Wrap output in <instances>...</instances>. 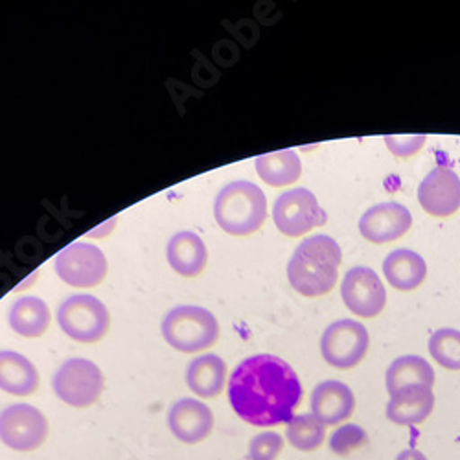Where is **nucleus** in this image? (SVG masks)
Returning a JSON list of instances; mask_svg holds the SVG:
<instances>
[{
	"label": "nucleus",
	"instance_id": "5",
	"mask_svg": "<svg viewBox=\"0 0 460 460\" xmlns=\"http://www.w3.org/2000/svg\"><path fill=\"white\" fill-rule=\"evenodd\" d=\"M58 324L72 341L94 344L109 333L111 314L93 295H72L58 308Z\"/></svg>",
	"mask_w": 460,
	"mask_h": 460
},
{
	"label": "nucleus",
	"instance_id": "16",
	"mask_svg": "<svg viewBox=\"0 0 460 460\" xmlns=\"http://www.w3.org/2000/svg\"><path fill=\"white\" fill-rule=\"evenodd\" d=\"M166 258L177 275L194 279L205 271L208 263V249L199 234L191 233V230H182L168 242Z\"/></svg>",
	"mask_w": 460,
	"mask_h": 460
},
{
	"label": "nucleus",
	"instance_id": "14",
	"mask_svg": "<svg viewBox=\"0 0 460 460\" xmlns=\"http://www.w3.org/2000/svg\"><path fill=\"white\" fill-rule=\"evenodd\" d=\"M412 225L411 212L400 203H381L368 208L359 219V233L367 242L389 243L400 240Z\"/></svg>",
	"mask_w": 460,
	"mask_h": 460
},
{
	"label": "nucleus",
	"instance_id": "3",
	"mask_svg": "<svg viewBox=\"0 0 460 460\" xmlns=\"http://www.w3.org/2000/svg\"><path fill=\"white\" fill-rule=\"evenodd\" d=\"M214 217L230 236L254 234L267 219L265 194L249 181L228 182L214 201Z\"/></svg>",
	"mask_w": 460,
	"mask_h": 460
},
{
	"label": "nucleus",
	"instance_id": "13",
	"mask_svg": "<svg viewBox=\"0 0 460 460\" xmlns=\"http://www.w3.org/2000/svg\"><path fill=\"white\" fill-rule=\"evenodd\" d=\"M418 201L428 214L449 217L460 208V179L447 166L431 170L418 188Z\"/></svg>",
	"mask_w": 460,
	"mask_h": 460
},
{
	"label": "nucleus",
	"instance_id": "18",
	"mask_svg": "<svg viewBox=\"0 0 460 460\" xmlns=\"http://www.w3.org/2000/svg\"><path fill=\"white\" fill-rule=\"evenodd\" d=\"M433 409V389L426 385H411L391 396L387 405V418L398 426H416L426 421Z\"/></svg>",
	"mask_w": 460,
	"mask_h": 460
},
{
	"label": "nucleus",
	"instance_id": "19",
	"mask_svg": "<svg viewBox=\"0 0 460 460\" xmlns=\"http://www.w3.org/2000/svg\"><path fill=\"white\" fill-rule=\"evenodd\" d=\"M226 363L216 354H203L191 359L186 368V385L196 396L212 400L221 396L226 385Z\"/></svg>",
	"mask_w": 460,
	"mask_h": 460
},
{
	"label": "nucleus",
	"instance_id": "8",
	"mask_svg": "<svg viewBox=\"0 0 460 460\" xmlns=\"http://www.w3.org/2000/svg\"><path fill=\"white\" fill-rule=\"evenodd\" d=\"M370 347L367 328L352 319L332 323L321 337V354L324 361L339 370L358 367Z\"/></svg>",
	"mask_w": 460,
	"mask_h": 460
},
{
	"label": "nucleus",
	"instance_id": "22",
	"mask_svg": "<svg viewBox=\"0 0 460 460\" xmlns=\"http://www.w3.org/2000/svg\"><path fill=\"white\" fill-rule=\"evenodd\" d=\"M385 385L391 396L411 385H426L433 389L435 370L424 358L402 356L394 359L387 368Z\"/></svg>",
	"mask_w": 460,
	"mask_h": 460
},
{
	"label": "nucleus",
	"instance_id": "1",
	"mask_svg": "<svg viewBox=\"0 0 460 460\" xmlns=\"http://www.w3.org/2000/svg\"><path fill=\"white\" fill-rule=\"evenodd\" d=\"M304 396L298 374L279 356L256 354L243 359L228 379V402L256 428H273L295 416Z\"/></svg>",
	"mask_w": 460,
	"mask_h": 460
},
{
	"label": "nucleus",
	"instance_id": "12",
	"mask_svg": "<svg viewBox=\"0 0 460 460\" xmlns=\"http://www.w3.org/2000/svg\"><path fill=\"white\" fill-rule=\"evenodd\" d=\"M214 426V412L201 400L181 398L170 407L168 428L172 435L186 446L205 442L212 435Z\"/></svg>",
	"mask_w": 460,
	"mask_h": 460
},
{
	"label": "nucleus",
	"instance_id": "23",
	"mask_svg": "<svg viewBox=\"0 0 460 460\" xmlns=\"http://www.w3.org/2000/svg\"><path fill=\"white\" fill-rule=\"evenodd\" d=\"M254 168L263 182L275 188L293 184L302 175V163L293 149L265 153L256 159Z\"/></svg>",
	"mask_w": 460,
	"mask_h": 460
},
{
	"label": "nucleus",
	"instance_id": "27",
	"mask_svg": "<svg viewBox=\"0 0 460 460\" xmlns=\"http://www.w3.org/2000/svg\"><path fill=\"white\" fill-rule=\"evenodd\" d=\"M284 451V437L263 431L249 440V460H277Z\"/></svg>",
	"mask_w": 460,
	"mask_h": 460
},
{
	"label": "nucleus",
	"instance_id": "10",
	"mask_svg": "<svg viewBox=\"0 0 460 460\" xmlns=\"http://www.w3.org/2000/svg\"><path fill=\"white\" fill-rule=\"evenodd\" d=\"M273 219L282 234L298 238L312 233L317 226H323L328 216L310 190L295 188L284 191V194L277 198L273 207Z\"/></svg>",
	"mask_w": 460,
	"mask_h": 460
},
{
	"label": "nucleus",
	"instance_id": "6",
	"mask_svg": "<svg viewBox=\"0 0 460 460\" xmlns=\"http://www.w3.org/2000/svg\"><path fill=\"white\" fill-rule=\"evenodd\" d=\"M52 389L63 403L75 409H85L94 405L103 394L105 376L91 359L72 358L56 370Z\"/></svg>",
	"mask_w": 460,
	"mask_h": 460
},
{
	"label": "nucleus",
	"instance_id": "30",
	"mask_svg": "<svg viewBox=\"0 0 460 460\" xmlns=\"http://www.w3.org/2000/svg\"><path fill=\"white\" fill-rule=\"evenodd\" d=\"M396 460H429V458L418 449H405L396 456Z\"/></svg>",
	"mask_w": 460,
	"mask_h": 460
},
{
	"label": "nucleus",
	"instance_id": "26",
	"mask_svg": "<svg viewBox=\"0 0 460 460\" xmlns=\"http://www.w3.org/2000/svg\"><path fill=\"white\" fill-rule=\"evenodd\" d=\"M328 444L337 456H349L354 451H359L368 446V435L361 426L347 424L333 431Z\"/></svg>",
	"mask_w": 460,
	"mask_h": 460
},
{
	"label": "nucleus",
	"instance_id": "17",
	"mask_svg": "<svg viewBox=\"0 0 460 460\" xmlns=\"http://www.w3.org/2000/svg\"><path fill=\"white\" fill-rule=\"evenodd\" d=\"M40 385V370L26 356L15 350H0V391L26 398L35 394Z\"/></svg>",
	"mask_w": 460,
	"mask_h": 460
},
{
	"label": "nucleus",
	"instance_id": "4",
	"mask_svg": "<svg viewBox=\"0 0 460 460\" xmlns=\"http://www.w3.org/2000/svg\"><path fill=\"white\" fill-rule=\"evenodd\" d=\"M161 332L164 341L177 352L198 354L217 342L219 323L212 312L201 305H177L164 315Z\"/></svg>",
	"mask_w": 460,
	"mask_h": 460
},
{
	"label": "nucleus",
	"instance_id": "20",
	"mask_svg": "<svg viewBox=\"0 0 460 460\" xmlns=\"http://www.w3.org/2000/svg\"><path fill=\"white\" fill-rule=\"evenodd\" d=\"M383 273L389 284L400 291H412L424 284L428 277V265L420 254L409 249L393 251L383 261Z\"/></svg>",
	"mask_w": 460,
	"mask_h": 460
},
{
	"label": "nucleus",
	"instance_id": "25",
	"mask_svg": "<svg viewBox=\"0 0 460 460\" xmlns=\"http://www.w3.org/2000/svg\"><path fill=\"white\" fill-rule=\"evenodd\" d=\"M431 358L447 370H460V332L453 328L437 330L429 339Z\"/></svg>",
	"mask_w": 460,
	"mask_h": 460
},
{
	"label": "nucleus",
	"instance_id": "15",
	"mask_svg": "<svg viewBox=\"0 0 460 460\" xmlns=\"http://www.w3.org/2000/svg\"><path fill=\"white\" fill-rule=\"evenodd\" d=\"M312 414L324 426H337L356 411V396L347 383L337 379L321 381L310 398Z\"/></svg>",
	"mask_w": 460,
	"mask_h": 460
},
{
	"label": "nucleus",
	"instance_id": "24",
	"mask_svg": "<svg viewBox=\"0 0 460 460\" xmlns=\"http://www.w3.org/2000/svg\"><path fill=\"white\" fill-rule=\"evenodd\" d=\"M288 442L304 453L317 451L326 440V426L314 414H296L288 421Z\"/></svg>",
	"mask_w": 460,
	"mask_h": 460
},
{
	"label": "nucleus",
	"instance_id": "28",
	"mask_svg": "<svg viewBox=\"0 0 460 460\" xmlns=\"http://www.w3.org/2000/svg\"><path fill=\"white\" fill-rule=\"evenodd\" d=\"M426 135H389L385 144L389 151L398 159H409L426 146Z\"/></svg>",
	"mask_w": 460,
	"mask_h": 460
},
{
	"label": "nucleus",
	"instance_id": "7",
	"mask_svg": "<svg viewBox=\"0 0 460 460\" xmlns=\"http://www.w3.org/2000/svg\"><path fill=\"white\" fill-rule=\"evenodd\" d=\"M50 435L49 418L30 403H13L0 411V442L19 453L45 446Z\"/></svg>",
	"mask_w": 460,
	"mask_h": 460
},
{
	"label": "nucleus",
	"instance_id": "11",
	"mask_svg": "<svg viewBox=\"0 0 460 460\" xmlns=\"http://www.w3.org/2000/svg\"><path fill=\"white\" fill-rule=\"evenodd\" d=\"M341 296L347 308L363 319L377 317L387 305V291L368 267H354L342 279Z\"/></svg>",
	"mask_w": 460,
	"mask_h": 460
},
{
	"label": "nucleus",
	"instance_id": "9",
	"mask_svg": "<svg viewBox=\"0 0 460 460\" xmlns=\"http://www.w3.org/2000/svg\"><path fill=\"white\" fill-rule=\"evenodd\" d=\"M54 267L58 277L72 288H96L103 282L109 263L102 249L85 242H72L56 254Z\"/></svg>",
	"mask_w": 460,
	"mask_h": 460
},
{
	"label": "nucleus",
	"instance_id": "21",
	"mask_svg": "<svg viewBox=\"0 0 460 460\" xmlns=\"http://www.w3.org/2000/svg\"><path fill=\"white\" fill-rule=\"evenodd\" d=\"M8 323L17 335L37 339L45 335L50 326V310L40 296H21L12 304Z\"/></svg>",
	"mask_w": 460,
	"mask_h": 460
},
{
	"label": "nucleus",
	"instance_id": "2",
	"mask_svg": "<svg viewBox=\"0 0 460 460\" xmlns=\"http://www.w3.org/2000/svg\"><path fill=\"white\" fill-rule=\"evenodd\" d=\"M342 252L339 243L324 234L305 238L288 263L291 288L304 296H323L337 284Z\"/></svg>",
	"mask_w": 460,
	"mask_h": 460
},
{
	"label": "nucleus",
	"instance_id": "29",
	"mask_svg": "<svg viewBox=\"0 0 460 460\" xmlns=\"http://www.w3.org/2000/svg\"><path fill=\"white\" fill-rule=\"evenodd\" d=\"M114 225H117V217H111L109 225H107V223H103L102 226L93 228L87 236H91V238H102V236H105V234H109V233H111Z\"/></svg>",
	"mask_w": 460,
	"mask_h": 460
}]
</instances>
